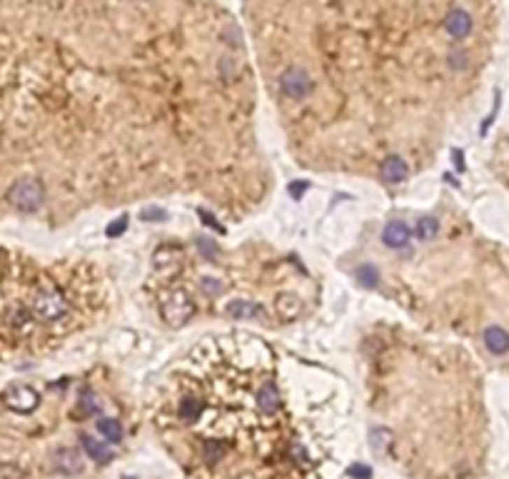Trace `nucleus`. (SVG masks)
Masks as SVG:
<instances>
[{"label": "nucleus", "instance_id": "nucleus-1", "mask_svg": "<svg viewBox=\"0 0 509 479\" xmlns=\"http://www.w3.org/2000/svg\"><path fill=\"white\" fill-rule=\"evenodd\" d=\"M28 312L38 322H57L70 312L68 295L53 282V279H41L30 295Z\"/></svg>", "mask_w": 509, "mask_h": 479}, {"label": "nucleus", "instance_id": "nucleus-2", "mask_svg": "<svg viewBox=\"0 0 509 479\" xmlns=\"http://www.w3.org/2000/svg\"><path fill=\"white\" fill-rule=\"evenodd\" d=\"M43 200H46V190H43L41 180H35V177H23L8 190V202L20 212L41 210Z\"/></svg>", "mask_w": 509, "mask_h": 479}, {"label": "nucleus", "instance_id": "nucleus-3", "mask_svg": "<svg viewBox=\"0 0 509 479\" xmlns=\"http://www.w3.org/2000/svg\"><path fill=\"white\" fill-rule=\"evenodd\" d=\"M160 314L170 327H183L193 319L195 303L185 290H175L160 300Z\"/></svg>", "mask_w": 509, "mask_h": 479}, {"label": "nucleus", "instance_id": "nucleus-4", "mask_svg": "<svg viewBox=\"0 0 509 479\" xmlns=\"http://www.w3.org/2000/svg\"><path fill=\"white\" fill-rule=\"evenodd\" d=\"M280 90L290 100H305L309 92L315 90V80H312V75L302 65H290L280 75Z\"/></svg>", "mask_w": 509, "mask_h": 479}, {"label": "nucleus", "instance_id": "nucleus-5", "mask_svg": "<svg viewBox=\"0 0 509 479\" xmlns=\"http://www.w3.org/2000/svg\"><path fill=\"white\" fill-rule=\"evenodd\" d=\"M38 392L28 384H11L6 389V405L11 407L13 412H20V415H28L38 407Z\"/></svg>", "mask_w": 509, "mask_h": 479}, {"label": "nucleus", "instance_id": "nucleus-6", "mask_svg": "<svg viewBox=\"0 0 509 479\" xmlns=\"http://www.w3.org/2000/svg\"><path fill=\"white\" fill-rule=\"evenodd\" d=\"M202 412H205V399L200 397V394H183V397L178 399V417L183 419V422H197L202 417Z\"/></svg>", "mask_w": 509, "mask_h": 479}, {"label": "nucleus", "instance_id": "nucleus-7", "mask_svg": "<svg viewBox=\"0 0 509 479\" xmlns=\"http://www.w3.org/2000/svg\"><path fill=\"white\" fill-rule=\"evenodd\" d=\"M410 237H412V232H410V228H407L402 220H392V223H387V228H384V232H382L384 245L395 247V250L410 245Z\"/></svg>", "mask_w": 509, "mask_h": 479}, {"label": "nucleus", "instance_id": "nucleus-8", "mask_svg": "<svg viewBox=\"0 0 509 479\" xmlns=\"http://www.w3.org/2000/svg\"><path fill=\"white\" fill-rule=\"evenodd\" d=\"M53 464H55L57 472L63 474H78L83 472V459L81 454L75 450H70V447H65V450H57L55 452V459H53Z\"/></svg>", "mask_w": 509, "mask_h": 479}, {"label": "nucleus", "instance_id": "nucleus-9", "mask_svg": "<svg viewBox=\"0 0 509 479\" xmlns=\"http://www.w3.org/2000/svg\"><path fill=\"white\" fill-rule=\"evenodd\" d=\"M382 180H387V183H405L407 175H410V167H407V162L402 158H397V155H392V158H387L382 162Z\"/></svg>", "mask_w": 509, "mask_h": 479}, {"label": "nucleus", "instance_id": "nucleus-10", "mask_svg": "<svg viewBox=\"0 0 509 479\" xmlns=\"http://www.w3.org/2000/svg\"><path fill=\"white\" fill-rule=\"evenodd\" d=\"M228 314L232 319H255V317H263V307L247 303V300H232L228 305Z\"/></svg>", "mask_w": 509, "mask_h": 479}, {"label": "nucleus", "instance_id": "nucleus-11", "mask_svg": "<svg viewBox=\"0 0 509 479\" xmlns=\"http://www.w3.org/2000/svg\"><path fill=\"white\" fill-rule=\"evenodd\" d=\"M277 312H280L285 319H295L300 312H302V303H300V297L280 295V300H277Z\"/></svg>", "mask_w": 509, "mask_h": 479}, {"label": "nucleus", "instance_id": "nucleus-12", "mask_svg": "<svg viewBox=\"0 0 509 479\" xmlns=\"http://www.w3.org/2000/svg\"><path fill=\"white\" fill-rule=\"evenodd\" d=\"M97 432L103 434L108 442H120L123 439V427L118 419L113 417H103V419H97Z\"/></svg>", "mask_w": 509, "mask_h": 479}, {"label": "nucleus", "instance_id": "nucleus-13", "mask_svg": "<svg viewBox=\"0 0 509 479\" xmlns=\"http://www.w3.org/2000/svg\"><path fill=\"white\" fill-rule=\"evenodd\" d=\"M83 447H85V452L92 457V459H97L100 464L110 462V450L100 442V439H92V437H83Z\"/></svg>", "mask_w": 509, "mask_h": 479}, {"label": "nucleus", "instance_id": "nucleus-14", "mask_svg": "<svg viewBox=\"0 0 509 479\" xmlns=\"http://www.w3.org/2000/svg\"><path fill=\"white\" fill-rule=\"evenodd\" d=\"M437 232H440V223H437L435 217H422L417 223V228H414V235H417V240H422V242L435 240Z\"/></svg>", "mask_w": 509, "mask_h": 479}, {"label": "nucleus", "instance_id": "nucleus-15", "mask_svg": "<svg viewBox=\"0 0 509 479\" xmlns=\"http://www.w3.org/2000/svg\"><path fill=\"white\" fill-rule=\"evenodd\" d=\"M355 277L362 287H377L379 282V272L375 270V265H360L355 270Z\"/></svg>", "mask_w": 509, "mask_h": 479}, {"label": "nucleus", "instance_id": "nucleus-16", "mask_svg": "<svg viewBox=\"0 0 509 479\" xmlns=\"http://www.w3.org/2000/svg\"><path fill=\"white\" fill-rule=\"evenodd\" d=\"M389 445H392V432H389V429H384V427L372 429V450L377 452V454H384Z\"/></svg>", "mask_w": 509, "mask_h": 479}, {"label": "nucleus", "instance_id": "nucleus-17", "mask_svg": "<svg viewBox=\"0 0 509 479\" xmlns=\"http://www.w3.org/2000/svg\"><path fill=\"white\" fill-rule=\"evenodd\" d=\"M140 217L148 220V223H162V220L167 217V212L162 210V207H145V210L140 212Z\"/></svg>", "mask_w": 509, "mask_h": 479}, {"label": "nucleus", "instance_id": "nucleus-18", "mask_svg": "<svg viewBox=\"0 0 509 479\" xmlns=\"http://www.w3.org/2000/svg\"><path fill=\"white\" fill-rule=\"evenodd\" d=\"M197 250H200L202 255H205V260H215V255H218V247L212 245V242L207 237L197 240Z\"/></svg>", "mask_w": 509, "mask_h": 479}, {"label": "nucleus", "instance_id": "nucleus-19", "mask_svg": "<svg viewBox=\"0 0 509 479\" xmlns=\"http://www.w3.org/2000/svg\"><path fill=\"white\" fill-rule=\"evenodd\" d=\"M127 230V215H120L115 223H110L108 225V235L110 237H118V235H123Z\"/></svg>", "mask_w": 509, "mask_h": 479}, {"label": "nucleus", "instance_id": "nucleus-20", "mask_svg": "<svg viewBox=\"0 0 509 479\" xmlns=\"http://www.w3.org/2000/svg\"><path fill=\"white\" fill-rule=\"evenodd\" d=\"M349 477H355V479H370L372 477V469L367 467V464H352V467H349Z\"/></svg>", "mask_w": 509, "mask_h": 479}, {"label": "nucleus", "instance_id": "nucleus-21", "mask_svg": "<svg viewBox=\"0 0 509 479\" xmlns=\"http://www.w3.org/2000/svg\"><path fill=\"white\" fill-rule=\"evenodd\" d=\"M200 287L207 292V295H220V292H223V285H220V282H215V279H212V277H205V279H202Z\"/></svg>", "mask_w": 509, "mask_h": 479}, {"label": "nucleus", "instance_id": "nucleus-22", "mask_svg": "<svg viewBox=\"0 0 509 479\" xmlns=\"http://www.w3.org/2000/svg\"><path fill=\"white\" fill-rule=\"evenodd\" d=\"M305 190H307V183H298V185L292 183V185H290V193L295 195V197H300V195H302Z\"/></svg>", "mask_w": 509, "mask_h": 479}, {"label": "nucleus", "instance_id": "nucleus-23", "mask_svg": "<svg viewBox=\"0 0 509 479\" xmlns=\"http://www.w3.org/2000/svg\"><path fill=\"white\" fill-rule=\"evenodd\" d=\"M81 407H83V410H85V412H95V402H92V397H88V394H85V397H83Z\"/></svg>", "mask_w": 509, "mask_h": 479}, {"label": "nucleus", "instance_id": "nucleus-24", "mask_svg": "<svg viewBox=\"0 0 509 479\" xmlns=\"http://www.w3.org/2000/svg\"><path fill=\"white\" fill-rule=\"evenodd\" d=\"M200 215H202V217H205V225H210V228H215V230H220V232H223V228H220V225H218V223H215V220H212V217H210V215H207V212H205V210H200Z\"/></svg>", "mask_w": 509, "mask_h": 479}]
</instances>
